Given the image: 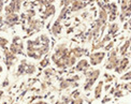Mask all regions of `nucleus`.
<instances>
[{"instance_id":"1","label":"nucleus","mask_w":131,"mask_h":104,"mask_svg":"<svg viewBox=\"0 0 131 104\" xmlns=\"http://www.w3.org/2000/svg\"><path fill=\"white\" fill-rule=\"evenodd\" d=\"M105 57V53L103 52H96V53H92L90 55V63L92 65H97L101 63V61L103 60V58Z\"/></svg>"},{"instance_id":"2","label":"nucleus","mask_w":131,"mask_h":104,"mask_svg":"<svg viewBox=\"0 0 131 104\" xmlns=\"http://www.w3.org/2000/svg\"><path fill=\"white\" fill-rule=\"evenodd\" d=\"M16 38L15 37L13 39V43L10 45V52H12L13 54H21L23 53V48H24V44L21 42L17 43L16 42Z\"/></svg>"},{"instance_id":"3","label":"nucleus","mask_w":131,"mask_h":104,"mask_svg":"<svg viewBox=\"0 0 131 104\" xmlns=\"http://www.w3.org/2000/svg\"><path fill=\"white\" fill-rule=\"evenodd\" d=\"M4 56H5V63L8 64V67H11L13 61L16 59L15 54L10 52V50H8V48H4Z\"/></svg>"},{"instance_id":"4","label":"nucleus","mask_w":131,"mask_h":104,"mask_svg":"<svg viewBox=\"0 0 131 104\" xmlns=\"http://www.w3.org/2000/svg\"><path fill=\"white\" fill-rule=\"evenodd\" d=\"M18 16L15 13H11V14H5V23L9 26H13L16 21L18 20Z\"/></svg>"},{"instance_id":"5","label":"nucleus","mask_w":131,"mask_h":104,"mask_svg":"<svg viewBox=\"0 0 131 104\" xmlns=\"http://www.w3.org/2000/svg\"><path fill=\"white\" fill-rule=\"evenodd\" d=\"M54 13H55V7L52 5V4H48V5H46V9L44 10V15H43L42 17L45 19V18L48 17V16L53 15Z\"/></svg>"},{"instance_id":"6","label":"nucleus","mask_w":131,"mask_h":104,"mask_svg":"<svg viewBox=\"0 0 131 104\" xmlns=\"http://www.w3.org/2000/svg\"><path fill=\"white\" fill-rule=\"evenodd\" d=\"M84 69H88V62H87V60L82 59L76 64V71H83Z\"/></svg>"},{"instance_id":"7","label":"nucleus","mask_w":131,"mask_h":104,"mask_svg":"<svg viewBox=\"0 0 131 104\" xmlns=\"http://www.w3.org/2000/svg\"><path fill=\"white\" fill-rule=\"evenodd\" d=\"M85 7V4L81 1V0H74V1L72 2V11H79L81 9H83Z\"/></svg>"},{"instance_id":"8","label":"nucleus","mask_w":131,"mask_h":104,"mask_svg":"<svg viewBox=\"0 0 131 104\" xmlns=\"http://www.w3.org/2000/svg\"><path fill=\"white\" fill-rule=\"evenodd\" d=\"M102 89H103V82H99L97 85V87L95 88V98L96 99H99L101 97V92H102Z\"/></svg>"},{"instance_id":"9","label":"nucleus","mask_w":131,"mask_h":104,"mask_svg":"<svg viewBox=\"0 0 131 104\" xmlns=\"http://www.w3.org/2000/svg\"><path fill=\"white\" fill-rule=\"evenodd\" d=\"M84 52H86L85 50H83V48H80V47H75V48H73L72 51H71L70 53L73 55V56L75 57V58H78V57H81L82 55L84 54Z\"/></svg>"},{"instance_id":"10","label":"nucleus","mask_w":131,"mask_h":104,"mask_svg":"<svg viewBox=\"0 0 131 104\" xmlns=\"http://www.w3.org/2000/svg\"><path fill=\"white\" fill-rule=\"evenodd\" d=\"M61 31V26H60V23H58V21H56L55 24H54V26L52 27V32L55 36H57L58 33H60Z\"/></svg>"},{"instance_id":"11","label":"nucleus","mask_w":131,"mask_h":104,"mask_svg":"<svg viewBox=\"0 0 131 104\" xmlns=\"http://www.w3.org/2000/svg\"><path fill=\"white\" fill-rule=\"evenodd\" d=\"M130 47V39H128L126 41V43L121 47V54H122V56H125V54L127 53V50Z\"/></svg>"},{"instance_id":"12","label":"nucleus","mask_w":131,"mask_h":104,"mask_svg":"<svg viewBox=\"0 0 131 104\" xmlns=\"http://www.w3.org/2000/svg\"><path fill=\"white\" fill-rule=\"evenodd\" d=\"M119 27L117 24H112L110 25V27H108V34H115L116 32L118 31Z\"/></svg>"},{"instance_id":"13","label":"nucleus","mask_w":131,"mask_h":104,"mask_svg":"<svg viewBox=\"0 0 131 104\" xmlns=\"http://www.w3.org/2000/svg\"><path fill=\"white\" fill-rule=\"evenodd\" d=\"M99 19L101 20V21H103V23H104V21L106 20V18H107V12L105 11V9H101L100 10V12H99Z\"/></svg>"},{"instance_id":"14","label":"nucleus","mask_w":131,"mask_h":104,"mask_svg":"<svg viewBox=\"0 0 131 104\" xmlns=\"http://www.w3.org/2000/svg\"><path fill=\"white\" fill-rule=\"evenodd\" d=\"M36 72V67L35 64H28L27 65V68L25 69V73L26 74H32Z\"/></svg>"},{"instance_id":"15","label":"nucleus","mask_w":131,"mask_h":104,"mask_svg":"<svg viewBox=\"0 0 131 104\" xmlns=\"http://www.w3.org/2000/svg\"><path fill=\"white\" fill-rule=\"evenodd\" d=\"M9 44V41L7 39H4V38L0 37V47H2L3 50L4 48H7V45Z\"/></svg>"},{"instance_id":"16","label":"nucleus","mask_w":131,"mask_h":104,"mask_svg":"<svg viewBox=\"0 0 131 104\" xmlns=\"http://www.w3.org/2000/svg\"><path fill=\"white\" fill-rule=\"evenodd\" d=\"M40 41H41V43L43 42V44H48L50 43V39H48V37L47 36H45V34H43V36H41L40 38Z\"/></svg>"},{"instance_id":"17","label":"nucleus","mask_w":131,"mask_h":104,"mask_svg":"<svg viewBox=\"0 0 131 104\" xmlns=\"http://www.w3.org/2000/svg\"><path fill=\"white\" fill-rule=\"evenodd\" d=\"M48 63H50V61H48V59H47V58H44V59H43L42 61L40 62V65H41L42 68H44V67H46V65H47Z\"/></svg>"},{"instance_id":"18","label":"nucleus","mask_w":131,"mask_h":104,"mask_svg":"<svg viewBox=\"0 0 131 104\" xmlns=\"http://www.w3.org/2000/svg\"><path fill=\"white\" fill-rule=\"evenodd\" d=\"M130 75H131L130 71H128V73H126L124 76H122V79H124V80H130Z\"/></svg>"},{"instance_id":"19","label":"nucleus","mask_w":131,"mask_h":104,"mask_svg":"<svg viewBox=\"0 0 131 104\" xmlns=\"http://www.w3.org/2000/svg\"><path fill=\"white\" fill-rule=\"evenodd\" d=\"M74 1V0H62V2H61V5H64V7H68V5L70 3H72Z\"/></svg>"},{"instance_id":"20","label":"nucleus","mask_w":131,"mask_h":104,"mask_svg":"<svg viewBox=\"0 0 131 104\" xmlns=\"http://www.w3.org/2000/svg\"><path fill=\"white\" fill-rule=\"evenodd\" d=\"M82 103H83V99L82 98H79V99L73 101V104H82Z\"/></svg>"},{"instance_id":"21","label":"nucleus","mask_w":131,"mask_h":104,"mask_svg":"<svg viewBox=\"0 0 131 104\" xmlns=\"http://www.w3.org/2000/svg\"><path fill=\"white\" fill-rule=\"evenodd\" d=\"M114 46V43L113 42H111V43H108V45H106L105 46V51H108V50H111V48Z\"/></svg>"},{"instance_id":"22","label":"nucleus","mask_w":131,"mask_h":104,"mask_svg":"<svg viewBox=\"0 0 131 104\" xmlns=\"http://www.w3.org/2000/svg\"><path fill=\"white\" fill-rule=\"evenodd\" d=\"M105 77H106V79H105L106 83H107V82H111V80L113 79V76H111V75H107V74H105Z\"/></svg>"},{"instance_id":"23","label":"nucleus","mask_w":131,"mask_h":104,"mask_svg":"<svg viewBox=\"0 0 131 104\" xmlns=\"http://www.w3.org/2000/svg\"><path fill=\"white\" fill-rule=\"evenodd\" d=\"M2 9H3V1L2 0H0V12L2 11Z\"/></svg>"},{"instance_id":"24","label":"nucleus","mask_w":131,"mask_h":104,"mask_svg":"<svg viewBox=\"0 0 131 104\" xmlns=\"http://www.w3.org/2000/svg\"><path fill=\"white\" fill-rule=\"evenodd\" d=\"M2 95H3V91L0 90V100H1V98H2Z\"/></svg>"},{"instance_id":"25","label":"nucleus","mask_w":131,"mask_h":104,"mask_svg":"<svg viewBox=\"0 0 131 104\" xmlns=\"http://www.w3.org/2000/svg\"><path fill=\"white\" fill-rule=\"evenodd\" d=\"M39 104H47L46 102H39Z\"/></svg>"},{"instance_id":"26","label":"nucleus","mask_w":131,"mask_h":104,"mask_svg":"<svg viewBox=\"0 0 131 104\" xmlns=\"http://www.w3.org/2000/svg\"><path fill=\"white\" fill-rule=\"evenodd\" d=\"M1 72H2V67L0 65V73H1Z\"/></svg>"},{"instance_id":"27","label":"nucleus","mask_w":131,"mask_h":104,"mask_svg":"<svg viewBox=\"0 0 131 104\" xmlns=\"http://www.w3.org/2000/svg\"><path fill=\"white\" fill-rule=\"evenodd\" d=\"M34 104H39V103H34Z\"/></svg>"}]
</instances>
